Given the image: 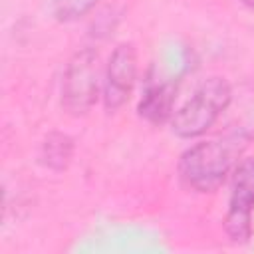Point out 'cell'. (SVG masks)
Segmentation results:
<instances>
[{"mask_svg":"<svg viewBox=\"0 0 254 254\" xmlns=\"http://www.w3.org/2000/svg\"><path fill=\"white\" fill-rule=\"evenodd\" d=\"M252 210H254V159H242L236 163L230 185L228 212L224 218V230L234 244L248 242L252 234Z\"/></svg>","mask_w":254,"mask_h":254,"instance_id":"277c9868","label":"cell"},{"mask_svg":"<svg viewBox=\"0 0 254 254\" xmlns=\"http://www.w3.org/2000/svg\"><path fill=\"white\" fill-rule=\"evenodd\" d=\"M137 81V52L133 44H119L107 62L103 75V103L107 111L123 107Z\"/></svg>","mask_w":254,"mask_h":254,"instance_id":"5b68a950","label":"cell"},{"mask_svg":"<svg viewBox=\"0 0 254 254\" xmlns=\"http://www.w3.org/2000/svg\"><path fill=\"white\" fill-rule=\"evenodd\" d=\"M71 157H73V141L69 135L54 131L44 139L40 159L48 169L64 171L71 163Z\"/></svg>","mask_w":254,"mask_h":254,"instance_id":"52a82bcc","label":"cell"},{"mask_svg":"<svg viewBox=\"0 0 254 254\" xmlns=\"http://www.w3.org/2000/svg\"><path fill=\"white\" fill-rule=\"evenodd\" d=\"M230 99H232V89L224 77L204 79L194 89V93L173 113L171 117L173 133L183 139L202 135L228 107Z\"/></svg>","mask_w":254,"mask_h":254,"instance_id":"7a4b0ae2","label":"cell"},{"mask_svg":"<svg viewBox=\"0 0 254 254\" xmlns=\"http://www.w3.org/2000/svg\"><path fill=\"white\" fill-rule=\"evenodd\" d=\"M177 97L175 81H153L145 87L139 101V115L153 125H161L173 117V105Z\"/></svg>","mask_w":254,"mask_h":254,"instance_id":"8992f818","label":"cell"},{"mask_svg":"<svg viewBox=\"0 0 254 254\" xmlns=\"http://www.w3.org/2000/svg\"><path fill=\"white\" fill-rule=\"evenodd\" d=\"M99 95V56L93 48L75 52L62 79V107L65 113L79 117L85 115Z\"/></svg>","mask_w":254,"mask_h":254,"instance_id":"3957f363","label":"cell"},{"mask_svg":"<svg viewBox=\"0 0 254 254\" xmlns=\"http://www.w3.org/2000/svg\"><path fill=\"white\" fill-rule=\"evenodd\" d=\"M244 145L246 139L230 135L224 139L200 141L189 147L179 161L181 181L196 192L216 190L232 171L236 157L242 153Z\"/></svg>","mask_w":254,"mask_h":254,"instance_id":"6da1fadb","label":"cell"},{"mask_svg":"<svg viewBox=\"0 0 254 254\" xmlns=\"http://www.w3.org/2000/svg\"><path fill=\"white\" fill-rule=\"evenodd\" d=\"M240 2H242L244 6H248V8H252V10H254V0H240Z\"/></svg>","mask_w":254,"mask_h":254,"instance_id":"9c48e42d","label":"cell"},{"mask_svg":"<svg viewBox=\"0 0 254 254\" xmlns=\"http://www.w3.org/2000/svg\"><path fill=\"white\" fill-rule=\"evenodd\" d=\"M97 0H54V14L62 22H71L85 16Z\"/></svg>","mask_w":254,"mask_h":254,"instance_id":"ba28073f","label":"cell"}]
</instances>
